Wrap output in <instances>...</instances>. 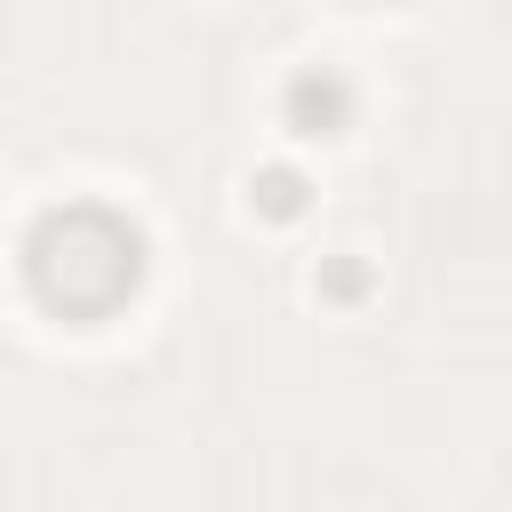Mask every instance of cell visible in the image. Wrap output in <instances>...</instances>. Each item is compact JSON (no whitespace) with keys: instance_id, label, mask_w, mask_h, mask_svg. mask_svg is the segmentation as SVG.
Masks as SVG:
<instances>
[{"instance_id":"obj_1","label":"cell","mask_w":512,"mask_h":512,"mask_svg":"<svg viewBox=\"0 0 512 512\" xmlns=\"http://www.w3.org/2000/svg\"><path fill=\"white\" fill-rule=\"evenodd\" d=\"M144 280V232L104 200H56L24 232V288L56 320H104Z\"/></svg>"},{"instance_id":"obj_2","label":"cell","mask_w":512,"mask_h":512,"mask_svg":"<svg viewBox=\"0 0 512 512\" xmlns=\"http://www.w3.org/2000/svg\"><path fill=\"white\" fill-rule=\"evenodd\" d=\"M280 120H288L296 136H344V128H352V80H344L336 64H304V72H288V88H280Z\"/></svg>"},{"instance_id":"obj_3","label":"cell","mask_w":512,"mask_h":512,"mask_svg":"<svg viewBox=\"0 0 512 512\" xmlns=\"http://www.w3.org/2000/svg\"><path fill=\"white\" fill-rule=\"evenodd\" d=\"M304 192H312V184H304L296 168H256V184H248V200H256V208H264L272 224L304 216Z\"/></svg>"}]
</instances>
